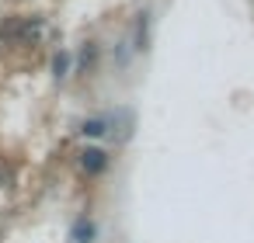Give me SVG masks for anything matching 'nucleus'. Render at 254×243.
<instances>
[{
    "mask_svg": "<svg viewBox=\"0 0 254 243\" xmlns=\"http://www.w3.org/2000/svg\"><path fill=\"white\" fill-rule=\"evenodd\" d=\"M132 129H136V111L132 108H115L108 115V136L115 143H129L132 139Z\"/></svg>",
    "mask_w": 254,
    "mask_h": 243,
    "instance_id": "1",
    "label": "nucleus"
},
{
    "mask_svg": "<svg viewBox=\"0 0 254 243\" xmlns=\"http://www.w3.org/2000/svg\"><path fill=\"white\" fill-rule=\"evenodd\" d=\"M94 236H98L94 219H77L73 229H70V240H73V243H94Z\"/></svg>",
    "mask_w": 254,
    "mask_h": 243,
    "instance_id": "2",
    "label": "nucleus"
},
{
    "mask_svg": "<svg viewBox=\"0 0 254 243\" xmlns=\"http://www.w3.org/2000/svg\"><path fill=\"white\" fill-rule=\"evenodd\" d=\"M80 167H84L87 174H101V170L108 167V156H105L101 149H84V153H80Z\"/></svg>",
    "mask_w": 254,
    "mask_h": 243,
    "instance_id": "3",
    "label": "nucleus"
},
{
    "mask_svg": "<svg viewBox=\"0 0 254 243\" xmlns=\"http://www.w3.org/2000/svg\"><path fill=\"white\" fill-rule=\"evenodd\" d=\"M80 132H84V136H91V139H98V136H105V132H108V118H87V122L80 125Z\"/></svg>",
    "mask_w": 254,
    "mask_h": 243,
    "instance_id": "4",
    "label": "nucleus"
},
{
    "mask_svg": "<svg viewBox=\"0 0 254 243\" xmlns=\"http://www.w3.org/2000/svg\"><path fill=\"white\" fill-rule=\"evenodd\" d=\"M146 18H150V14L143 11V14H139V21H136V49H146V25H150Z\"/></svg>",
    "mask_w": 254,
    "mask_h": 243,
    "instance_id": "5",
    "label": "nucleus"
},
{
    "mask_svg": "<svg viewBox=\"0 0 254 243\" xmlns=\"http://www.w3.org/2000/svg\"><path fill=\"white\" fill-rule=\"evenodd\" d=\"M66 70H70V52H56L53 56V73L56 77H66Z\"/></svg>",
    "mask_w": 254,
    "mask_h": 243,
    "instance_id": "6",
    "label": "nucleus"
}]
</instances>
